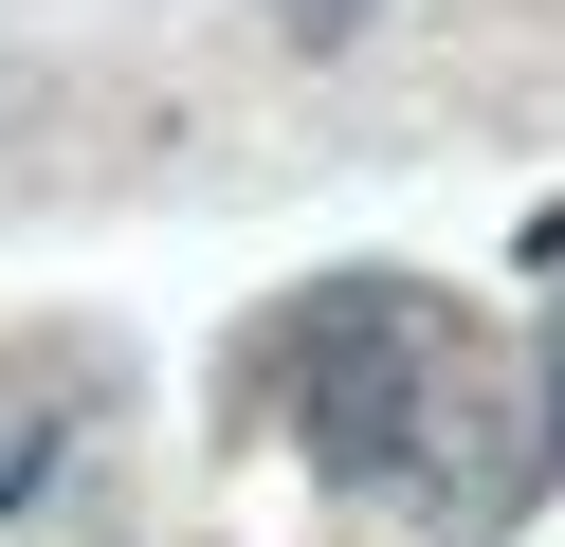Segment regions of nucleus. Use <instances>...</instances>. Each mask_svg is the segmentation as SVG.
Segmentation results:
<instances>
[{"mask_svg": "<svg viewBox=\"0 0 565 547\" xmlns=\"http://www.w3.org/2000/svg\"><path fill=\"white\" fill-rule=\"evenodd\" d=\"M419 420H438V311H419L402 274L310 292V328H292V438H310V474H402Z\"/></svg>", "mask_w": 565, "mask_h": 547, "instance_id": "1", "label": "nucleus"}, {"mask_svg": "<svg viewBox=\"0 0 565 547\" xmlns=\"http://www.w3.org/2000/svg\"><path fill=\"white\" fill-rule=\"evenodd\" d=\"M547 474H565V328H547Z\"/></svg>", "mask_w": 565, "mask_h": 547, "instance_id": "2", "label": "nucleus"}, {"mask_svg": "<svg viewBox=\"0 0 565 547\" xmlns=\"http://www.w3.org/2000/svg\"><path fill=\"white\" fill-rule=\"evenodd\" d=\"M347 19H365V0H292V36H347Z\"/></svg>", "mask_w": 565, "mask_h": 547, "instance_id": "3", "label": "nucleus"}]
</instances>
